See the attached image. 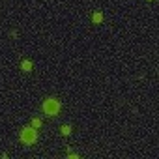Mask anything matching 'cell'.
I'll return each instance as SVG.
<instances>
[{
    "label": "cell",
    "instance_id": "7a4b0ae2",
    "mask_svg": "<svg viewBox=\"0 0 159 159\" xmlns=\"http://www.w3.org/2000/svg\"><path fill=\"white\" fill-rule=\"evenodd\" d=\"M36 129L34 127H25L23 129V133H21V140L25 142V144H32V142H36Z\"/></svg>",
    "mask_w": 159,
    "mask_h": 159
},
{
    "label": "cell",
    "instance_id": "3957f363",
    "mask_svg": "<svg viewBox=\"0 0 159 159\" xmlns=\"http://www.w3.org/2000/svg\"><path fill=\"white\" fill-rule=\"evenodd\" d=\"M92 19H94L95 25H99V23L103 21V15H101V13H94V17H92Z\"/></svg>",
    "mask_w": 159,
    "mask_h": 159
},
{
    "label": "cell",
    "instance_id": "6da1fadb",
    "mask_svg": "<svg viewBox=\"0 0 159 159\" xmlns=\"http://www.w3.org/2000/svg\"><path fill=\"white\" fill-rule=\"evenodd\" d=\"M43 110H45V114H49V116L58 114V110H60V101L54 99V97H49L45 103H43Z\"/></svg>",
    "mask_w": 159,
    "mask_h": 159
},
{
    "label": "cell",
    "instance_id": "8992f818",
    "mask_svg": "<svg viewBox=\"0 0 159 159\" xmlns=\"http://www.w3.org/2000/svg\"><path fill=\"white\" fill-rule=\"evenodd\" d=\"M69 133H71V127L69 125H64L62 127V135H69Z\"/></svg>",
    "mask_w": 159,
    "mask_h": 159
},
{
    "label": "cell",
    "instance_id": "277c9868",
    "mask_svg": "<svg viewBox=\"0 0 159 159\" xmlns=\"http://www.w3.org/2000/svg\"><path fill=\"white\" fill-rule=\"evenodd\" d=\"M21 67H23V69H25V71H30V67H32V64H30L28 60H23V64H21Z\"/></svg>",
    "mask_w": 159,
    "mask_h": 159
},
{
    "label": "cell",
    "instance_id": "5b68a950",
    "mask_svg": "<svg viewBox=\"0 0 159 159\" xmlns=\"http://www.w3.org/2000/svg\"><path fill=\"white\" fill-rule=\"evenodd\" d=\"M32 127H41V120H39V118H34V120H32Z\"/></svg>",
    "mask_w": 159,
    "mask_h": 159
}]
</instances>
